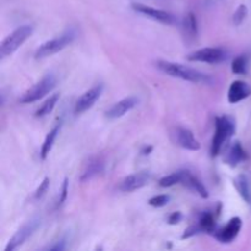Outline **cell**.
Segmentation results:
<instances>
[{
  "mask_svg": "<svg viewBox=\"0 0 251 251\" xmlns=\"http://www.w3.org/2000/svg\"><path fill=\"white\" fill-rule=\"evenodd\" d=\"M232 71L235 75H245L248 71V56L239 55L232 61Z\"/></svg>",
  "mask_w": 251,
  "mask_h": 251,
  "instance_id": "cb8c5ba5",
  "label": "cell"
},
{
  "mask_svg": "<svg viewBox=\"0 0 251 251\" xmlns=\"http://www.w3.org/2000/svg\"><path fill=\"white\" fill-rule=\"evenodd\" d=\"M68 193H69V180H68V178H65L63 181V185H61L60 196H59L58 203H56V205H58V207H60V206L65 202L66 199H68Z\"/></svg>",
  "mask_w": 251,
  "mask_h": 251,
  "instance_id": "83f0119b",
  "label": "cell"
},
{
  "mask_svg": "<svg viewBox=\"0 0 251 251\" xmlns=\"http://www.w3.org/2000/svg\"><path fill=\"white\" fill-rule=\"evenodd\" d=\"M41 226V220L38 218H32V220L27 221L25 225H22L21 228L17 229V232L15 233L11 237V239L9 240L7 245L5 247V251H14L17 248L21 247L32 234L37 230V228Z\"/></svg>",
  "mask_w": 251,
  "mask_h": 251,
  "instance_id": "52a82bcc",
  "label": "cell"
},
{
  "mask_svg": "<svg viewBox=\"0 0 251 251\" xmlns=\"http://www.w3.org/2000/svg\"><path fill=\"white\" fill-rule=\"evenodd\" d=\"M156 66L159 71H162L166 75L174 78H180V80L188 81L191 83H202V85H211L213 82V78L208 74L199 71L191 66L184 65L180 63H174L168 60H158L156 61Z\"/></svg>",
  "mask_w": 251,
  "mask_h": 251,
  "instance_id": "6da1fadb",
  "label": "cell"
},
{
  "mask_svg": "<svg viewBox=\"0 0 251 251\" xmlns=\"http://www.w3.org/2000/svg\"><path fill=\"white\" fill-rule=\"evenodd\" d=\"M174 144L178 145L179 147L188 151H199L201 149V144L195 137L194 132L186 127H176L172 134Z\"/></svg>",
  "mask_w": 251,
  "mask_h": 251,
  "instance_id": "30bf717a",
  "label": "cell"
},
{
  "mask_svg": "<svg viewBox=\"0 0 251 251\" xmlns=\"http://www.w3.org/2000/svg\"><path fill=\"white\" fill-rule=\"evenodd\" d=\"M248 158V154L245 152V150L243 149L242 144L239 141H235L228 147L227 152H226L225 156V162L232 168H235L237 166H239L242 162H244Z\"/></svg>",
  "mask_w": 251,
  "mask_h": 251,
  "instance_id": "2e32d148",
  "label": "cell"
},
{
  "mask_svg": "<svg viewBox=\"0 0 251 251\" xmlns=\"http://www.w3.org/2000/svg\"><path fill=\"white\" fill-rule=\"evenodd\" d=\"M228 51L225 50L220 47H215V48H201L198 50L193 51L186 56L189 61L193 63H206V64H220L227 60Z\"/></svg>",
  "mask_w": 251,
  "mask_h": 251,
  "instance_id": "8992f818",
  "label": "cell"
},
{
  "mask_svg": "<svg viewBox=\"0 0 251 251\" xmlns=\"http://www.w3.org/2000/svg\"><path fill=\"white\" fill-rule=\"evenodd\" d=\"M201 232L200 227H196V226H194V227H190L188 228V229L185 230V233L183 234V237H181V239H185V238H190V237H194V235L199 234V233Z\"/></svg>",
  "mask_w": 251,
  "mask_h": 251,
  "instance_id": "f1b7e54d",
  "label": "cell"
},
{
  "mask_svg": "<svg viewBox=\"0 0 251 251\" xmlns=\"http://www.w3.org/2000/svg\"><path fill=\"white\" fill-rule=\"evenodd\" d=\"M104 171V162L100 158V157H91L87 162L85 163L81 173L80 180L81 181H90L95 176H100Z\"/></svg>",
  "mask_w": 251,
  "mask_h": 251,
  "instance_id": "9a60e30c",
  "label": "cell"
},
{
  "mask_svg": "<svg viewBox=\"0 0 251 251\" xmlns=\"http://www.w3.org/2000/svg\"><path fill=\"white\" fill-rule=\"evenodd\" d=\"M235 130H237V125L233 117L222 115V117L216 118L215 135L211 144V156L216 157L221 153L223 147L227 146L229 140L235 134Z\"/></svg>",
  "mask_w": 251,
  "mask_h": 251,
  "instance_id": "7a4b0ae2",
  "label": "cell"
},
{
  "mask_svg": "<svg viewBox=\"0 0 251 251\" xmlns=\"http://www.w3.org/2000/svg\"><path fill=\"white\" fill-rule=\"evenodd\" d=\"M181 184H183L185 188H188L189 190H191L193 193L198 194L200 198L207 199L208 198V190L206 189V186L201 183L200 179L198 176H194L193 173H190L189 171H183V179H181Z\"/></svg>",
  "mask_w": 251,
  "mask_h": 251,
  "instance_id": "e0dca14e",
  "label": "cell"
},
{
  "mask_svg": "<svg viewBox=\"0 0 251 251\" xmlns=\"http://www.w3.org/2000/svg\"><path fill=\"white\" fill-rule=\"evenodd\" d=\"M151 151H152V147L150 146L149 149H145L144 151H142V154H145V156H146V154H150V152H151Z\"/></svg>",
  "mask_w": 251,
  "mask_h": 251,
  "instance_id": "1f68e13d",
  "label": "cell"
},
{
  "mask_svg": "<svg viewBox=\"0 0 251 251\" xmlns=\"http://www.w3.org/2000/svg\"><path fill=\"white\" fill-rule=\"evenodd\" d=\"M181 218H183V215L180 212H173L168 217V223L169 225H178L181 221Z\"/></svg>",
  "mask_w": 251,
  "mask_h": 251,
  "instance_id": "f546056e",
  "label": "cell"
},
{
  "mask_svg": "<svg viewBox=\"0 0 251 251\" xmlns=\"http://www.w3.org/2000/svg\"><path fill=\"white\" fill-rule=\"evenodd\" d=\"M199 227L201 232L212 234L216 232V218L212 213H203L199 221Z\"/></svg>",
  "mask_w": 251,
  "mask_h": 251,
  "instance_id": "44dd1931",
  "label": "cell"
},
{
  "mask_svg": "<svg viewBox=\"0 0 251 251\" xmlns=\"http://www.w3.org/2000/svg\"><path fill=\"white\" fill-rule=\"evenodd\" d=\"M33 33L32 25H22L4 38L0 44V59H5L12 55Z\"/></svg>",
  "mask_w": 251,
  "mask_h": 251,
  "instance_id": "3957f363",
  "label": "cell"
},
{
  "mask_svg": "<svg viewBox=\"0 0 251 251\" xmlns=\"http://www.w3.org/2000/svg\"><path fill=\"white\" fill-rule=\"evenodd\" d=\"M60 98V95L59 93H54L53 96L48 98L41 107L37 109L36 112V117L37 118H42V117H46V115L50 114L53 112V109L55 108V105L58 104V100Z\"/></svg>",
  "mask_w": 251,
  "mask_h": 251,
  "instance_id": "ffe728a7",
  "label": "cell"
},
{
  "mask_svg": "<svg viewBox=\"0 0 251 251\" xmlns=\"http://www.w3.org/2000/svg\"><path fill=\"white\" fill-rule=\"evenodd\" d=\"M181 179H183V171H179L159 179L158 185L161 188H171V186H174L176 184H181Z\"/></svg>",
  "mask_w": 251,
  "mask_h": 251,
  "instance_id": "603a6c76",
  "label": "cell"
},
{
  "mask_svg": "<svg viewBox=\"0 0 251 251\" xmlns=\"http://www.w3.org/2000/svg\"><path fill=\"white\" fill-rule=\"evenodd\" d=\"M65 240H60V242H56V244L51 245V247H49L48 249L49 250H64L66 248L65 245Z\"/></svg>",
  "mask_w": 251,
  "mask_h": 251,
  "instance_id": "4dcf8cb0",
  "label": "cell"
},
{
  "mask_svg": "<svg viewBox=\"0 0 251 251\" xmlns=\"http://www.w3.org/2000/svg\"><path fill=\"white\" fill-rule=\"evenodd\" d=\"M151 179V174L146 171L137 172V173L130 174L125 176L119 184V189L124 193H132V191L140 190L141 188L146 186Z\"/></svg>",
  "mask_w": 251,
  "mask_h": 251,
  "instance_id": "7c38bea8",
  "label": "cell"
},
{
  "mask_svg": "<svg viewBox=\"0 0 251 251\" xmlns=\"http://www.w3.org/2000/svg\"><path fill=\"white\" fill-rule=\"evenodd\" d=\"M169 201H171V196L167 194H161V195L152 196L149 200V205L152 207H164L168 205Z\"/></svg>",
  "mask_w": 251,
  "mask_h": 251,
  "instance_id": "484cf974",
  "label": "cell"
},
{
  "mask_svg": "<svg viewBox=\"0 0 251 251\" xmlns=\"http://www.w3.org/2000/svg\"><path fill=\"white\" fill-rule=\"evenodd\" d=\"M103 88H104L103 85H96L86 92H83L75 103V109H74L75 114H82V113L91 109L102 96Z\"/></svg>",
  "mask_w": 251,
  "mask_h": 251,
  "instance_id": "9c48e42d",
  "label": "cell"
},
{
  "mask_svg": "<svg viewBox=\"0 0 251 251\" xmlns=\"http://www.w3.org/2000/svg\"><path fill=\"white\" fill-rule=\"evenodd\" d=\"M139 98L135 96H129L126 98H123L119 102L114 103L109 109L105 112V117L108 119H119V118L124 117L129 112H131L137 104H139Z\"/></svg>",
  "mask_w": 251,
  "mask_h": 251,
  "instance_id": "4fadbf2b",
  "label": "cell"
},
{
  "mask_svg": "<svg viewBox=\"0 0 251 251\" xmlns=\"http://www.w3.org/2000/svg\"><path fill=\"white\" fill-rule=\"evenodd\" d=\"M234 186L238 193H239V195L242 196L243 200L248 205H251V188L249 178L245 174H239V176H235Z\"/></svg>",
  "mask_w": 251,
  "mask_h": 251,
  "instance_id": "ac0fdd59",
  "label": "cell"
},
{
  "mask_svg": "<svg viewBox=\"0 0 251 251\" xmlns=\"http://www.w3.org/2000/svg\"><path fill=\"white\" fill-rule=\"evenodd\" d=\"M75 38H76V32L74 31V29H68L66 32L61 33L60 36L55 37V38H51L49 39V41H46L44 43H42L41 46L37 48L36 53H34V58L44 59V58H48V56L54 55V54L61 51L68 46H70V44L75 41Z\"/></svg>",
  "mask_w": 251,
  "mask_h": 251,
  "instance_id": "277c9868",
  "label": "cell"
},
{
  "mask_svg": "<svg viewBox=\"0 0 251 251\" xmlns=\"http://www.w3.org/2000/svg\"><path fill=\"white\" fill-rule=\"evenodd\" d=\"M251 95V87L244 81H233L228 90V102L230 104H237L242 102L245 98H248Z\"/></svg>",
  "mask_w": 251,
  "mask_h": 251,
  "instance_id": "5bb4252c",
  "label": "cell"
},
{
  "mask_svg": "<svg viewBox=\"0 0 251 251\" xmlns=\"http://www.w3.org/2000/svg\"><path fill=\"white\" fill-rule=\"evenodd\" d=\"M56 83H58V78L54 74H47L46 76L41 78L37 83H34L32 87H29L26 92H24V95L20 97L19 102L21 104H29V103H33L39 100L41 98H43L44 96H47L48 93H50L51 91L55 88Z\"/></svg>",
  "mask_w": 251,
  "mask_h": 251,
  "instance_id": "5b68a950",
  "label": "cell"
},
{
  "mask_svg": "<svg viewBox=\"0 0 251 251\" xmlns=\"http://www.w3.org/2000/svg\"><path fill=\"white\" fill-rule=\"evenodd\" d=\"M59 131H60V124L55 125V126L47 134L46 139H44L41 147V158L43 159V161L49 156V153H50L51 149H53L54 146V142H55L56 137H58Z\"/></svg>",
  "mask_w": 251,
  "mask_h": 251,
  "instance_id": "d6986e66",
  "label": "cell"
},
{
  "mask_svg": "<svg viewBox=\"0 0 251 251\" xmlns=\"http://www.w3.org/2000/svg\"><path fill=\"white\" fill-rule=\"evenodd\" d=\"M131 9L153 21L161 22L163 25H174L176 24V16L166 10L156 9V7L149 6V5L140 4V2H132Z\"/></svg>",
  "mask_w": 251,
  "mask_h": 251,
  "instance_id": "ba28073f",
  "label": "cell"
},
{
  "mask_svg": "<svg viewBox=\"0 0 251 251\" xmlns=\"http://www.w3.org/2000/svg\"><path fill=\"white\" fill-rule=\"evenodd\" d=\"M49 178H44L43 180H42V183L39 184V186L37 188V190L34 191V199L36 200H39L41 198H43L44 194L48 191V188H49Z\"/></svg>",
  "mask_w": 251,
  "mask_h": 251,
  "instance_id": "4316f807",
  "label": "cell"
},
{
  "mask_svg": "<svg viewBox=\"0 0 251 251\" xmlns=\"http://www.w3.org/2000/svg\"><path fill=\"white\" fill-rule=\"evenodd\" d=\"M184 29L190 37H198L199 26H198V17L194 12H189L184 19Z\"/></svg>",
  "mask_w": 251,
  "mask_h": 251,
  "instance_id": "7402d4cb",
  "label": "cell"
},
{
  "mask_svg": "<svg viewBox=\"0 0 251 251\" xmlns=\"http://www.w3.org/2000/svg\"><path fill=\"white\" fill-rule=\"evenodd\" d=\"M247 16H248L247 5L244 4L239 5L238 9L235 10L234 14H233V24H234V26H240V25L245 21Z\"/></svg>",
  "mask_w": 251,
  "mask_h": 251,
  "instance_id": "d4e9b609",
  "label": "cell"
},
{
  "mask_svg": "<svg viewBox=\"0 0 251 251\" xmlns=\"http://www.w3.org/2000/svg\"><path fill=\"white\" fill-rule=\"evenodd\" d=\"M243 227V221L240 217H233L230 218L229 222L222 227L221 229L216 230L215 238L220 243L223 244H228V243H232L233 240L237 239V237L239 235L240 230Z\"/></svg>",
  "mask_w": 251,
  "mask_h": 251,
  "instance_id": "8fae6325",
  "label": "cell"
}]
</instances>
